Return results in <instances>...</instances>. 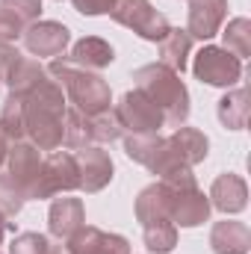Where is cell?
<instances>
[{
    "label": "cell",
    "mask_w": 251,
    "mask_h": 254,
    "mask_svg": "<svg viewBox=\"0 0 251 254\" xmlns=\"http://www.w3.org/2000/svg\"><path fill=\"white\" fill-rule=\"evenodd\" d=\"M24 101V139L39 151L63 148V119H65V92L57 80L39 83L33 92L21 95Z\"/></svg>",
    "instance_id": "cell-1"
},
{
    "label": "cell",
    "mask_w": 251,
    "mask_h": 254,
    "mask_svg": "<svg viewBox=\"0 0 251 254\" xmlns=\"http://www.w3.org/2000/svg\"><path fill=\"white\" fill-rule=\"evenodd\" d=\"M133 89L145 92L163 113L166 127H181L189 119V92L178 71L163 63L142 65L133 71Z\"/></svg>",
    "instance_id": "cell-2"
},
{
    "label": "cell",
    "mask_w": 251,
    "mask_h": 254,
    "mask_svg": "<svg viewBox=\"0 0 251 254\" xmlns=\"http://www.w3.org/2000/svg\"><path fill=\"white\" fill-rule=\"evenodd\" d=\"M48 74L57 77V83L63 86L65 98L71 101L74 110H80L83 116H98L104 110H110L113 104V92L107 86V80L95 71H83L77 65H71L68 60L57 57L48 65Z\"/></svg>",
    "instance_id": "cell-3"
},
{
    "label": "cell",
    "mask_w": 251,
    "mask_h": 254,
    "mask_svg": "<svg viewBox=\"0 0 251 254\" xmlns=\"http://www.w3.org/2000/svg\"><path fill=\"white\" fill-rule=\"evenodd\" d=\"M169 195V216L175 228H198L210 219V198L198 190L192 169H175L160 178Z\"/></svg>",
    "instance_id": "cell-4"
},
{
    "label": "cell",
    "mask_w": 251,
    "mask_h": 254,
    "mask_svg": "<svg viewBox=\"0 0 251 254\" xmlns=\"http://www.w3.org/2000/svg\"><path fill=\"white\" fill-rule=\"evenodd\" d=\"M110 18L127 30H133L145 42H160L172 30L169 18L163 12H157L151 6V0H116V6L110 9Z\"/></svg>",
    "instance_id": "cell-5"
},
{
    "label": "cell",
    "mask_w": 251,
    "mask_h": 254,
    "mask_svg": "<svg viewBox=\"0 0 251 254\" xmlns=\"http://www.w3.org/2000/svg\"><path fill=\"white\" fill-rule=\"evenodd\" d=\"M125 151L130 160H136L139 166H145L148 172L166 178L169 172L175 169H187L181 166L175 148H172V139L169 136H160V133H148V136H127L125 139Z\"/></svg>",
    "instance_id": "cell-6"
},
{
    "label": "cell",
    "mask_w": 251,
    "mask_h": 254,
    "mask_svg": "<svg viewBox=\"0 0 251 254\" xmlns=\"http://www.w3.org/2000/svg\"><path fill=\"white\" fill-rule=\"evenodd\" d=\"M77 190V160L71 151H51L42 163V172L33 184V190L27 192V198H54L63 192Z\"/></svg>",
    "instance_id": "cell-7"
},
{
    "label": "cell",
    "mask_w": 251,
    "mask_h": 254,
    "mask_svg": "<svg viewBox=\"0 0 251 254\" xmlns=\"http://www.w3.org/2000/svg\"><path fill=\"white\" fill-rule=\"evenodd\" d=\"M113 110L122 122V130H127L130 136H148V133H160V127H166L160 107L139 89L127 92Z\"/></svg>",
    "instance_id": "cell-8"
},
{
    "label": "cell",
    "mask_w": 251,
    "mask_h": 254,
    "mask_svg": "<svg viewBox=\"0 0 251 254\" xmlns=\"http://www.w3.org/2000/svg\"><path fill=\"white\" fill-rule=\"evenodd\" d=\"M192 74L207 83V86H237L240 77H243V60H237L234 54H228L225 48H216V45H204L198 54H195V63H192Z\"/></svg>",
    "instance_id": "cell-9"
},
{
    "label": "cell",
    "mask_w": 251,
    "mask_h": 254,
    "mask_svg": "<svg viewBox=\"0 0 251 254\" xmlns=\"http://www.w3.org/2000/svg\"><path fill=\"white\" fill-rule=\"evenodd\" d=\"M77 160V190L101 192L113 181V160L101 145H86L74 151Z\"/></svg>",
    "instance_id": "cell-10"
},
{
    "label": "cell",
    "mask_w": 251,
    "mask_h": 254,
    "mask_svg": "<svg viewBox=\"0 0 251 254\" xmlns=\"http://www.w3.org/2000/svg\"><path fill=\"white\" fill-rule=\"evenodd\" d=\"M21 39H24V48L33 57H51V60H57V57L65 54V48L71 42V30L65 24H60V21H36V24H30L21 33Z\"/></svg>",
    "instance_id": "cell-11"
},
{
    "label": "cell",
    "mask_w": 251,
    "mask_h": 254,
    "mask_svg": "<svg viewBox=\"0 0 251 254\" xmlns=\"http://www.w3.org/2000/svg\"><path fill=\"white\" fill-rule=\"evenodd\" d=\"M225 18H228V0H189L184 30L192 39L207 42V39L219 36Z\"/></svg>",
    "instance_id": "cell-12"
},
{
    "label": "cell",
    "mask_w": 251,
    "mask_h": 254,
    "mask_svg": "<svg viewBox=\"0 0 251 254\" xmlns=\"http://www.w3.org/2000/svg\"><path fill=\"white\" fill-rule=\"evenodd\" d=\"M42 163H45L42 151H39L33 142L21 139V142H15V145L9 148V157H6V175L24 190V195H27V192L33 190L39 172H42Z\"/></svg>",
    "instance_id": "cell-13"
},
{
    "label": "cell",
    "mask_w": 251,
    "mask_h": 254,
    "mask_svg": "<svg viewBox=\"0 0 251 254\" xmlns=\"http://www.w3.org/2000/svg\"><path fill=\"white\" fill-rule=\"evenodd\" d=\"M207 198H210V207L222 210L225 216H234V213L246 210V204H249V187H246V181L240 175L225 172V175H219L213 181Z\"/></svg>",
    "instance_id": "cell-14"
},
{
    "label": "cell",
    "mask_w": 251,
    "mask_h": 254,
    "mask_svg": "<svg viewBox=\"0 0 251 254\" xmlns=\"http://www.w3.org/2000/svg\"><path fill=\"white\" fill-rule=\"evenodd\" d=\"M86 225V207L80 198H54L51 213H48V231L57 240H68L74 237L80 228Z\"/></svg>",
    "instance_id": "cell-15"
},
{
    "label": "cell",
    "mask_w": 251,
    "mask_h": 254,
    "mask_svg": "<svg viewBox=\"0 0 251 254\" xmlns=\"http://www.w3.org/2000/svg\"><path fill=\"white\" fill-rule=\"evenodd\" d=\"M210 249L213 254H249L251 249V231L246 222L225 219L210 228Z\"/></svg>",
    "instance_id": "cell-16"
},
{
    "label": "cell",
    "mask_w": 251,
    "mask_h": 254,
    "mask_svg": "<svg viewBox=\"0 0 251 254\" xmlns=\"http://www.w3.org/2000/svg\"><path fill=\"white\" fill-rule=\"evenodd\" d=\"M71 65H77V68H83V71H104V68H110L113 60H116V51H113V45L110 42H104V39H98V36H86V39H80L74 48H71V57H65Z\"/></svg>",
    "instance_id": "cell-17"
},
{
    "label": "cell",
    "mask_w": 251,
    "mask_h": 254,
    "mask_svg": "<svg viewBox=\"0 0 251 254\" xmlns=\"http://www.w3.org/2000/svg\"><path fill=\"white\" fill-rule=\"evenodd\" d=\"M51 74H48V68L39 63L36 57H15V63L9 65V71H6V86H9V95H27V92H33L39 83H45Z\"/></svg>",
    "instance_id": "cell-18"
},
{
    "label": "cell",
    "mask_w": 251,
    "mask_h": 254,
    "mask_svg": "<svg viewBox=\"0 0 251 254\" xmlns=\"http://www.w3.org/2000/svg\"><path fill=\"white\" fill-rule=\"evenodd\" d=\"M169 139H172V148H175L181 166L192 169V166H198V163L207 160V148H210V142H207V136H204L201 130L181 125V127H175V133H172Z\"/></svg>",
    "instance_id": "cell-19"
},
{
    "label": "cell",
    "mask_w": 251,
    "mask_h": 254,
    "mask_svg": "<svg viewBox=\"0 0 251 254\" xmlns=\"http://www.w3.org/2000/svg\"><path fill=\"white\" fill-rule=\"evenodd\" d=\"M157 45H160V63L166 65V68H172L178 74L187 71V60H189V54H192V36H189L187 30L172 27Z\"/></svg>",
    "instance_id": "cell-20"
},
{
    "label": "cell",
    "mask_w": 251,
    "mask_h": 254,
    "mask_svg": "<svg viewBox=\"0 0 251 254\" xmlns=\"http://www.w3.org/2000/svg\"><path fill=\"white\" fill-rule=\"evenodd\" d=\"M219 122L228 130H243L249 125V92L240 86L219 101Z\"/></svg>",
    "instance_id": "cell-21"
},
{
    "label": "cell",
    "mask_w": 251,
    "mask_h": 254,
    "mask_svg": "<svg viewBox=\"0 0 251 254\" xmlns=\"http://www.w3.org/2000/svg\"><path fill=\"white\" fill-rule=\"evenodd\" d=\"M145 234V249L151 254H169L178 246V228L172 219H157V222H145L142 225Z\"/></svg>",
    "instance_id": "cell-22"
},
{
    "label": "cell",
    "mask_w": 251,
    "mask_h": 254,
    "mask_svg": "<svg viewBox=\"0 0 251 254\" xmlns=\"http://www.w3.org/2000/svg\"><path fill=\"white\" fill-rule=\"evenodd\" d=\"M63 145L65 148H86L92 145V122L74 107H65L63 119Z\"/></svg>",
    "instance_id": "cell-23"
},
{
    "label": "cell",
    "mask_w": 251,
    "mask_h": 254,
    "mask_svg": "<svg viewBox=\"0 0 251 254\" xmlns=\"http://www.w3.org/2000/svg\"><path fill=\"white\" fill-rule=\"evenodd\" d=\"M222 39H225V51L234 54L237 60H246L251 54V24L249 18H234L228 21L225 30H219Z\"/></svg>",
    "instance_id": "cell-24"
},
{
    "label": "cell",
    "mask_w": 251,
    "mask_h": 254,
    "mask_svg": "<svg viewBox=\"0 0 251 254\" xmlns=\"http://www.w3.org/2000/svg\"><path fill=\"white\" fill-rule=\"evenodd\" d=\"M89 122H92V145H113L125 133L113 107L104 110V113H98V116H89Z\"/></svg>",
    "instance_id": "cell-25"
},
{
    "label": "cell",
    "mask_w": 251,
    "mask_h": 254,
    "mask_svg": "<svg viewBox=\"0 0 251 254\" xmlns=\"http://www.w3.org/2000/svg\"><path fill=\"white\" fill-rule=\"evenodd\" d=\"M0 127L6 130V136L12 142H21L24 139V101L21 95H9L3 110H0Z\"/></svg>",
    "instance_id": "cell-26"
},
{
    "label": "cell",
    "mask_w": 251,
    "mask_h": 254,
    "mask_svg": "<svg viewBox=\"0 0 251 254\" xmlns=\"http://www.w3.org/2000/svg\"><path fill=\"white\" fill-rule=\"evenodd\" d=\"M0 12H6L9 18H15L24 30L30 24L39 21L42 15V0H0Z\"/></svg>",
    "instance_id": "cell-27"
},
{
    "label": "cell",
    "mask_w": 251,
    "mask_h": 254,
    "mask_svg": "<svg viewBox=\"0 0 251 254\" xmlns=\"http://www.w3.org/2000/svg\"><path fill=\"white\" fill-rule=\"evenodd\" d=\"M24 201H27L24 190L9 175H0V213L3 216H18L21 207H24Z\"/></svg>",
    "instance_id": "cell-28"
},
{
    "label": "cell",
    "mask_w": 251,
    "mask_h": 254,
    "mask_svg": "<svg viewBox=\"0 0 251 254\" xmlns=\"http://www.w3.org/2000/svg\"><path fill=\"white\" fill-rule=\"evenodd\" d=\"M9 254H51V240L45 234H36V231L15 234Z\"/></svg>",
    "instance_id": "cell-29"
},
{
    "label": "cell",
    "mask_w": 251,
    "mask_h": 254,
    "mask_svg": "<svg viewBox=\"0 0 251 254\" xmlns=\"http://www.w3.org/2000/svg\"><path fill=\"white\" fill-rule=\"evenodd\" d=\"M21 33H24V27L15 18H9L6 12H0V45H12Z\"/></svg>",
    "instance_id": "cell-30"
},
{
    "label": "cell",
    "mask_w": 251,
    "mask_h": 254,
    "mask_svg": "<svg viewBox=\"0 0 251 254\" xmlns=\"http://www.w3.org/2000/svg\"><path fill=\"white\" fill-rule=\"evenodd\" d=\"M80 15H104L116 6V0H71Z\"/></svg>",
    "instance_id": "cell-31"
},
{
    "label": "cell",
    "mask_w": 251,
    "mask_h": 254,
    "mask_svg": "<svg viewBox=\"0 0 251 254\" xmlns=\"http://www.w3.org/2000/svg\"><path fill=\"white\" fill-rule=\"evenodd\" d=\"M15 57H18V51H15L12 45H0V80L6 77V71H9V65L15 63Z\"/></svg>",
    "instance_id": "cell-32"
},
{
    "label": "cell",
    "mask_w": 251,
    "mask_h": 254,
    "mask_svg": "<svg viewBox=\"0 0 251 254\" xmlns=\"http://www.w3.org/2000/svg\"><path fill=\"white\" fill-rule=\"evenodd\" d=\"M12 145H15V142H12V139L6 136V130L0 127V169L6 166V157H9V148H12Z\"/></svg>",
    "instance_id": "cell-33"
},
{
    "label": "cell",
    "mask_w": 251,
    "mask_h": 254,
    "mask_svg": "<svg viewBox=\"0 0 251 254\" xmlns=\"http://www.w3.org/2000/svg\"><path fill=\"white\" fill-rule=\"evenodd\" d=\"M6 234H15V222H6V216L0 213V243H3Z\"/></svg>",
    "instance_id": "cell-34"
},
{
    "label": "cell",
    "mask_w": 251,
    "mask_h": 254,
    "mask_svg": "<svg viewBox=\"0 0 251 254\" xmlns=\"http://www.w3.org/2000/svg\"><path fill=\"white\" fill-rule=\"evenodd\" d=\"M51 254H74V249H71V246L63 240L60 246H51Z\"/></svg>",
    "instance_id": "cell-35"
}]
</instances>
